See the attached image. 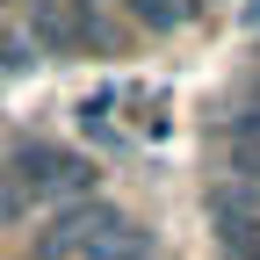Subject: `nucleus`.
Instances as JSON below:
<instances>
[{"mask_svg": "<svg viewBox=\"0 0 260 260\" xmlns=\"http://www.w3.org/2000/svg\"><path fill=\"white\" fill-rule=\"evenodd\" d=\"M188 8H203V0H188Z\"/></svg>", "mask_w": 260, "mask_h": 260, "instance_id": "7", "label": "nucleus"}, {"mask_svg": "<svg viewBox=\"0 0 260 260\" xmlns=\"http://www.w3.org/2000/svg\"><path fill=\"white\" fill-rule=\"evenodd\" d=\"M29 65H37V44L8 22V0H0V73H29Z\"/></svg>", "mask_w": 260, "mask_h": 260, "instance_id": "4", "label": "nucleus"}, {"mask_svg": "<svg viewBox=\"0 0 260 260\" xmlns=\"http://www.w3.org/2000/svg\"><path fill=\"white\" fill-rule=\"evenodd\" d=\"M8 188H0V217H29V210H65L80 203V195H94V167L80 152H65L51 138H22L8 152V174H0Z\"/></svg>", "mask_w": 260, "mask_h": 260, "instance_id": "1", "label": "nucleus"}, {"mask_svg": "<svg viewBox=\"0 0 260 260\" xmlns=\"http://www.w3.org/2000/svg\"><path fill=\"white\" fill-rule=\"evenodd\" d=\"M80 260H145V232H138V224H116V232L102 239V246H94V253H80Z\"/></svg>", "mask_w": 260, "mask_h": 260, "instance_id": "5", "label": "nucleus"}, {"mask_svg": "<svg viewBox=\"0 0 260 260\" xmlns=\"http://www.w3.org/2000/svg\"><path fill=\"white\" fill-rule=\"evenodd\" d=\"M29 44L44 58H73L80 37H73V8L65 0H29Z\"/></svg>", "mask_w": 260, "mask_h": 260, "instance_id": "3", "label": "nucleus"}, {"mask_svg": "<svg viewBox=\"0 0 260 260\" xmlns=\"http://www.w3.org/2000/svg\"><path fill=\"white\" fill-rule=\"evenodd\" d=\"M246 29H260V0H246Z\"/></svg>", "mask_w": 260, "mask_h": 260, "instance_id": "6", "label": "nucleus"}, {"mask_svg": "<svg viewBox=\"0 0 260 260\" xmlns=\"http://www.w3.org/2000/svg\"><path fill=\"white\" fill-rule=\"evenodd\" d=\"M116 224H123V210H116V203H102V195H80V203H65V210H51V217L37 224L29 260H80V253L102 246Z\"/></svg>", "mask_w": 260, "mask_h": 260, "instance_id": "2", "label": "nucleus"}]
</instances>
